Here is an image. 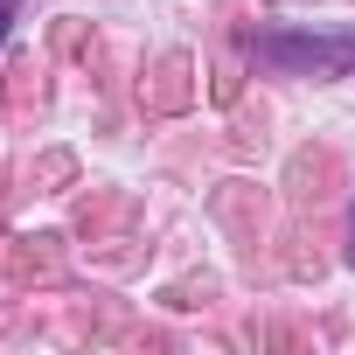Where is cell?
<instances>
[{"label": "cell", "mask_w": 355, "mask_h": 355, "mask_svg": "<svg viewBox=\"0 0 355 355\" xmlns=\"http://www.w3.org/2000/svg\"><path fill=\"white\" fill-rule=\"evenodd\" d=\"M272 56H286V63H313V70H341L355 49H348V42H293V35H279Z\"/></svg>", "instance_id": "cell-1"}, {"label": "cell", "mask_w": 355, "mask_h": 355, "mask_svg": "<svg viewBox=\"0 0 355 355\" xmlns=\"http://www.w3.org/2000/svg\"><path fill=\"white\" fill-rule=\"evenodd\" d=\"M21 15V0H0V35H8V21Z\"/></svg>", "instance_id": "cell-2"}]
</instances>
